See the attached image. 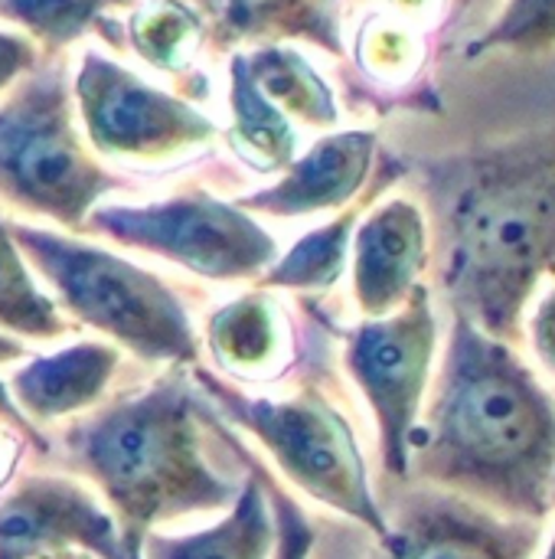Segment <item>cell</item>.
Instances as JSON below:
<instances>
[{
	"label": "cell",
	"mask_w": 555,
	"mask_h": 559,
	"mask_svg": "<svg viewBox=\"0 0 555 559\" xmlns=\"http://www.w3.org/2000/svg\"><path fill=\"white\" fill-rule=\"evenodd\" d=\"M438 292L455 314L514 347L555 278V124L412 160Z\"/></svg>",
	"instance_id": "obj_1"
},
{
	"label": "cell",
	"mask_w": 555,
	"mask_h": 559,
	"mask_svg": "<svg viewBox=\"0 0 555 559\" xmlns=\"http://www.w3.org/2000/svg\"><path fill=\"white\" fill-rule=\"evenodd\" d=\"M412 475L504 518L543 524L553 508L555 393L514 344L455 311Z\"/></svg>",
	"instance_id": "obj_2"
},
{
	"label": "cell",
	"mask_w": 555,
	"mask_h": 559,
	"mask_svg": "<svg viewBox=\"0 0 555 559\" xmlns=\"http://www.w3.org/2000/svg\"><path fill=\"white\" fill-rule=\"evenodd\" d=\"M206 423L186 373L170 370L65 429L62 462L111 501L128 559H141L154 524L232 508L242 495L245 481L213 459Z\"/></svg>",
	"instance_id": "obj_3"
},
{
	"label": "cell",
	"mask_w": 555,
	"mask_h": 559,
	"mask_svg": "<svg viewBox=\"0 0 555 559\" xmlns=\"http://www.w3.org/2000/svg\"><path fill=\"white\" fill-rule=\"evenodd\" d=\"M10 233L79 321L114 337L141 360H196L200 344L190 314L157 275L46 229L10 226Z\"/></svg>",
	"instance_id": "obj_4"
},
{
	"label": "cell",
	"mask_w": 555,
	"mask_h": 559,
	"mask_svg": "<svg viewBox=\"0 0 555 559\" xmlns=\"http://www.w3.org/2000/svg\"><path fill=\"white\" fill-rule=\"evenodd\" d=\"M196 383L232 423L245 426L272 452L278 468L304 495L357 521L376 540L386 537L389 521L373 495L357 436L347 416L317 386H304L285 400H268L242 396L209 373H196Z\"/></svg>",
	"instance_id": "obj_5"
},
{
	"label": "cell",
	"mask_w": 555,
	"mask_h": 559,
	"mask_svg": "<svg viewBox=\"0 0 555 559\" xmlns=\"http://www.w3.org/2000/svg\"><path fill=\"white\" fill-rule=\"evenodd\" d=\"M114 180L85 154L59 69L23 82L0 105V197L79 229Z\"/></svg>",
	"instance_id": "obj_6"
},
{
	"label": "cell",
	"mask_w": 555,
	"mask_h": 559,
	"mask_svg": "<svg viewBox=\"0 0 555 559\" xmlns=\"http://www.w3.org/2000/svg\"><path fill=\"white\" fill-rule=\"evenodd\" d=\"M438 318L422 282L402 308L343 331V364L373 409L389 478H412V436L432 383Z\"/></svg>",
	"instance_id": "obj_7"
},
{
	"label": "cell",
	"mask_w": 555,
	"mask_h": 559,
	"mask_svg": "<svg viewBox=\"0 0 555 559\" xmlns=\"http://www.w3.org/2000/svg\"><path fill=\"white\" fill-rule=\"evenodd\" d=\"M88 226L216 282L252 278L278 262L275 239L252 216L200 190L150 206H108Z\"/></svg>",
	"instance_id": "obj_8"
},
{
	"label": "cell",
	"mask_w": 555,
	"mask_h": 559,
	"mask_svg": "<svg viewBox=\"0 0 555 559\" xmlns=\"http://www.w3.org/2000/svg\"><path fill=\"white\" fill-rule=\"evenodd\" d=\"M75 92L85 131L101 154L164 164L213 138V121L186 102L157 92L98 52H85Z\"/></svg>",
	"instance_id": "obj_9"
},
{
	"label": "cell",
	"mask_w": 555,
	"mask_h": 559,
	"mask_svg": "<svg viewBox=\"0 0 555 559\" xmlns=\"http://www.w3.org/2000/svg\"><path fill=\"white\" fill-rule=\"evenodd\" d=\"M389 531L373 559H536V521L504 518L461 495L419 485L386 511Z\"/></svg>",
	"instance_id": "obj_10"
},
{
	"label": "cell",
	"mask_w": 555,
	"mask_h": 559,
	"mask_svg": "<svg viewBox=\"0 0 555 559\" xmlns=\"http://www.w3.org/2000/svg\"><path fill=\"white\" fill-rule=\"evenodd\" d=\"M82 547L101 559H128L114 521L65 478L29 475L0 498V559H46Z\"/></svg>",
	"instance_id": "obj_11"
},
{
	"label": "cell",
	"mask_w": 555,
	"mask_h": 559,
	"mask_svg": "<svg viewBox=\"0 0 555 559\" xmlns=\"http://www.w3.org/2000/svg\"><path fill=\"white\" fill-rule=\"evenodd\" d=\"M353 298L366 318H386L409 301L432 265L429 216L412 197L376 200L353 233Z\"/></svg>",
	"instance_id": "obj_12"
},
{
	"label": "cell",
	"mask_w": 555,
	"mask_h": 559,
	"mask_svg": "<svg viewBox=\"0 0 555 559\" xmlns=\"http://www.w3.org/2000/svg\"><path fill=\"white\" fill-rule=\"evenodd\" d=\"M383 141L376 128L330 131L298 154L285 177L242 200L245 210L268 216H311L327 210H347L357 203L383 170Z\"/></svg>",
	"instance_id": "obj_13"
},
{
	"label": "cell",
	"mask_w": 555,
	"mask_h": 559,
	"mask_svg": "<svg viewBox=\"0 0 555 559\" xmlns=\"http://www.w3.org/2000/svg\"><path fill=\"white\" fill-rule=\"evenodd\" d=\"M409 170H412V160H402L399 154L386 151L376 183L357 203L340 210L327 226H317L307 236H301L294 242V249L265 272L262 285L291 288V292H327V288H334L340 282L343 269H347V259H350V249H353V233H357L363 213L376 200H383V193L396 180L409 177Z\"/></svg>",
	"instance_id": "obj_14"
},
{
	"label": "cell",
	"mask_w": 555,
	"mask_h": 559,
	"mask_svg": "<svg viewBox=\"0 0 555 559\" xmlns=\"http://www.w3.org/2000/svg\"><path fill=\"white\" fill-rule=\"evenodd\" d=\"M118 364L121 357L108 344H75L23 367L13 377V393L33 419L52 423L101 400Z\"/></svg>",
	"instance_id": "obj_15"
},
{
	"label": "cell",
	"mask_w": 555,
	"mask_h": 559,
	"mask_svg": "<svg viewBox=\"0 0 555 559\" xmlns=\"http://www.w3.org/2000/svg\"><path fill=\"white\" fill-rule=\"evenodd\" d=\"M249 465V478L232 511L209 531L190 537H147L150 559H268L275 550V518L258 478V465Z\"/></svg>",
	"instance_id": "obj_16"
},
{
	"label": "cell",
	"mask_w": 555,
	"mask_h": 559,
	"mask_svg": "<svg viewBox=\"0 0 555 559\" xmlns=\"http://www.w3.org/2000/svg\"><path fill=\"white\" fill-rule=\"evenodd\" d=\"M209 344L222 367L255 380L281 367L288 354V331L278 305L268 295L252 292L209 318Z\"/></svg>",
	"instance_id": "obj_17"
},
{
	"label": "cell",
	"mask_w": 555,
	"mask_h": 559,
	"mask_svg": "<svg viewBox=\"0 0 555 559\" xmlns=\"http://www.w3.org/2000/svg\"><path fill=\"white\" fill-rule=\"evenodd\" d=\"M219 23L222 46L239 39H307L330 56H343L337 20L311 0H206Z\"/></svg>",
	"instance_id": "obj_18"
},
{
	"label": "cell",
	"mask_w": 555,
	"mask_h": 559,
	"mask_svg": "<svg viewBox=\"0 0 555 559\" xmlns=\"http://www.w3.org/2000/svg\"><path fill=\"white\" fill-rule=\"evenodd\" d=\"M232 151L258 174L288 170L298 157V131L291 118L255 85L245 56L232 59Z\"/></svg>",
	"instance_id": "obj_19"
},
{
	"label": "cell",
	"mask_w": 555,
	"mask_h": 559,
	"mask_svg": "<svg viewBox=\"0 0 555 559\" xmlns=\"http://www.w3.org/2000/svg\"><path fill=\"white\" fill-rule=\"evenodd\" d=\"M245 62H249L255 85L265 92V98L275 102L288 118L311 124V128L340 124V108H337L330 85L298 49L262 46L252 56H245Z\"/></svg>",
	"instance_id": "obj_20"
},
{
	"label": "cell",
	"mask_w": 555,
	"mask_h": 559,
	"mask_svg": "<svg viewBox=\"0 0 555 559\" xmlns=\"http://www.w3.org/2000/svg\"><path fill=\"white\" fill-rule=\"evenodd\" d=\"M555 52V0H500L491 23L461 46V59H540Z\"/></svg>",
	"instance_id": "obj_21"
},
{
	"label": "cell",
	"mask_w": 555,
	"mask_h": 559,
	"mask_svg": "<svg viewBox=\"0 0 555 559\" xmlns=\"http://www.w3.org/2000/svg\"><path fill=\"white\" fill-rule=\"evenodd\" d=\"M0 324L26 337H62L65 324L52 301L33 285L10 226L0 223Z\"/></svg>",
	"instance_id": "obj_22"
},
{
	"label": "cell",
	"mask_w": 555,
	"mask_h": 559,
	"mask_svg": "<svg viewBox=\"0 0 555 559\" xmlns=\"http://www.w3.org/2000/svg\"><path fill=\"white\" fill-rule=\"evenodd\" d=\"M200 29H203V23L186 3L154 0L147 7H141L137 16L131 20V43L147 62H154L160 69H180L186 52L193 49Z\"/></svg>",
	"instance_id": "obj_23"
},
{
	"label": "cell",
	"mask_w": 555,
	"mask_h": 559,
	"mask_svg": "<svg viewBox=\"0 0 555 559\" xmlns=\"http://www.w3.org/2000/svg\"><path fill=\"white\" fill-rule=\"evenodd\" d=\"M111 3L121 0H0V16L20 20L46 46H65Z\"/></svg>",
	"instance_id": "obj_24"
},
{
	"label": "cell",
	"mask_w": 555,
	"mask_h": 559,
	"mask_svg": "<svg viewBox=\"0 0 555 559\" xmlns=\"http://www.w3.org/2000/svg\"><path fill=\"white\" fill-rule=\"evenodd\" d=\"M258 478L265 485L268 504H272V518H275V559H311L314 550V527L307 524L304 511L298 508L294 498L285 495V488H278L265 468H258Z\"/></svg>",
	"instance_id": "obj_25"
},
{
	"label": "cell",
	"mask_w": 555,
	"mask_h": 559,
	"mask_svg": "<svg viewBox=\"0 0 555 559\" xmlns=\"http://www.w3.org/2000/svg\"><path fill=\"white\" fill-rule=\"evenodd\" d=\"M523 331L530 337V347L540 360V367L555 380V278L540 288V295L527 308Z\"/></svg>",
	"instance_id": "obj_26"
},
{
	"label": "cell",
	"mask_w": 555,
	"mask_h": 559,
	"mask_svg": "<svg viewBox=\"0 0 555 559\" xmlns=\"http://www.w3.org/2000/svg\"><path fill=\"white\" fill-rule=\"evenodd\" d=\"M29 62H33V46L20 36L0 33V85H7Z\"/></svg>",
	"instance_id": "obj_27"
},
{
	"label": "cell",
	"mask_w": 555,
	"mask_h": 559,
	"mask_svg": "<svg viewBox=\"0 0 555 559\" xmlns=\"http://www.w3.org/2000/svg\"><path fill=\"white\" fill-rule=\"evenodd\" d=\"M0 423H7V426H13V429L26 432V439H29L39 452H46V442L33 432V426L26 423V416H20V413L13 409V403L7 400V390H3V386H0Z\"/></svg>",
	"instance_id": "obj_28"
},
{
	"label": "cell",
	"mask_w": 555,
	"mask_h": 559,
	"mask_svg": "<svg viewBox=\"0 0 555 559\" xmlns=\"http://www.w3.org/2000/svg\"><path fill=\"white\" fill-rule=\"evenodd\" d=\"M23 357V344L20 341H10L0 334V364H10V360H20Z\"/></svg>",
	"instance_id": "obj_29"
},
{
	"label": "cell",
	"mask_w": 555,
	"mask_h": 559,
	"mask_svg": "<svg viewBox=\"0 0 555 559\" xmlns=\"http://www.w3.org/2000/svg\"><path fill=\"white\" fill-rule=\"evenodd\" d=\"M46 559H88V557H82L79 550H62V554H52V557H46Z\"/></svg>",
	"instance_id": "obj_30"
},
{
	"label": "cell",
	"mask_w": 555,
	"mask_h": 559,
	"mask_svg": "<svg viewBox=\"0 0 555 559\" xmlns=\"http://www.w3.org/2000/svg\"><path fill=\"white\" fill-rule=\"evenodd\" d=\"M543 559H555V531L550 534V544H546V554H543Z\"/></svg>",
	"instance_id": "obj_31"
},
{
	"label": "cell",
	"mask_w": 555,
	"mask_h": 559,
	"mask_svg": "<svg viewBox=\"0 0 555 559\" xmlns=\"http://www.w3.org/2000/svg\"><path fill=\"white\" fill-rule=\"evenodd\" d=\"M311 3H314V7H321V10H327V7H330L334 0H311Z\"/></svg>",
	"instance_id": "obj_32"
},
{
	"label": "cell",
	"mask_w": 555,
	"mask_h": 559,
	"mask_svg": "<svg viewBox=\"0 0 555 559\" xmlns=\"http://www.w3.org/2000/svg\"><path fill=\"white\" fill-rule=\"evenodd\" d=\"M0 449H3V436H0Z\"/></svg>",
	"instance_id": "obj_33"
},
{
	"label": "cell",
	"mask_w": 555,
	"mask_h": 559,
	"mask_svg": "<svg viewBox=\"0 0 555 559\" xmlns=\"http://www.w3.org/2000/svg\"><path fill=\"white\" fill-rule=\"evenodd\" d=\"M553 504H555V488H553Z\"/></svg>",
	"instance_id": "obj_34"
}]
</instances>
